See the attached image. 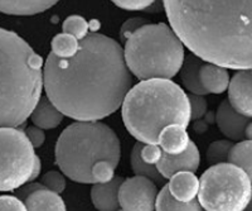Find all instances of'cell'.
<instances>
[{
    "instance_id": "obj_1",
    "label": "cell",
    "mask_w": 252,
    "mask_h": 211,
    "mask_svg": "<svg viewBox=\"0 0 252 211\" xmlns=\"http://www.w3.org/2000/svg\"><path fill=\"white\" fill-rule=\"evenodd\" d=\"M132 77L124 58V48L98 33L80 41L73 57L49 53L43 67L47 98L63 115L94 122L115 113L131 89Z\"/></svg>"
},
{
    "instance_id": "obj_2",
    "label": "cell",
    "mask_w": 252,
    "mask_h": 211,
    "mask_svg": "<svg viewBox=\"0 0 252 211\" xmlns=\"http://www.w3.org/2000/svg\"><path fill=\"white\" fill-rule=\"evenodd\" d=\"M170 27L193 55L252 69V0H163Z\"/></svg>"
},
{
    "instance_id": "obj_3",
    "label": "cell",
    "mask_w": 252,
    "mask_h": 211,
    "mask_svg": "<svg viewBox=\"0 0 252 211\" xmlns=\"http://www.w3.org/2000/svg\"><path fill=\"white\" fill-rule=\"evenodd\" d=\"M42 90L43 58L17 33L0 28V128L24 124Z\"/></svg>"
},
{
    "instance_id": "obj_4",
    "label": "cell",
    "mask_w": 252,
    "mask_h": 211,
    "mask_svg": "<svg viewBox=\"0 0 252 211\" xmlns=\"http://www.w3.org/2000/svg\"><path fill=\"white\" fill-rule=\"evenodd\" d=\"M121 114L126 129L138 142L158 144L159 133L166 125L188 127L190 104L184 90L170 78H150L127 91Z\"/></svg>"
},
{
    "instance_id": "obj_5",
    "label": "cell",
    "mask_w": 252,
    "mask_h": 211,
    "mask_svg": "<svg viewBox=\"0 0 252 211\" xmlns=\"http://www.w3.org/2000/svg\"><path fill=\"white\" fill-rule=\"evenodd\" d=\"M56 163L69 179L78 183H94L91 168L101 159L118 167L121 157L120 141L109 125L80 122L61 133L55 149Z\"/></svg>"
},
{
    "instance_id": "obj_6",
    "label": "cell",
    "mask_w": 252,
    "mask_h": 211,
    "mask_svg": "<svg viewBox=\"0 0 252 211\" xmlns=\"http://www.w3.org/2000/svg\"><path fill=\"white\" fill-rule=\"evenodd\" d=\"M124 58L139 80L172 78L184 61V44L165 23L144 24L127 35Z\"/></svg>"
},
{
    "instance_id": "obj_7",
    "label": "cell",
    "mask_w": 252,
    "mask_h": 211,
    "mask_svg": "<svg viewBox=\"0 0 252 211\" xmlns=\"http://www.w3.org/2000/svg\"><path fill=\"white\" fill-rule=\"evenodd\" d=\"M252 195V181L233 163L212 165L199 179L198 201L207 211L246 210Z\"/></svg>"
},
{
    "instance_id": "obj_8",
    "label": "cell",
    "mask_w": 252,
    "mask_h": 211,
    "mask_svg": "<svg viewBox=\"0 0 252 211\" xmlns=\"http://www.w3.org/2000/svg\"><path fill=\"white\" fill-rule=\"evenodd\" d=\"M35 157L26 132L0 128V191H14L29 182Z\"/></svg>"
},
{
    "instance_id": "obj_9",
    "label": "cell",
    "mask_w": 252,
    "mask_h": 211,
    "mask_svg": "<svg viewBox=\"0 0 252 211\" xmlns=\"http://www.w3.org/2000/svg\"><path fill=\"white\" fill-rule=\"evenodd\" d=\"M158 195L157 185L144 176L124 179L119 188V203L123 210L152 211L155 210Z\"/></svg>"
},
{
    "instance_id": "obj_10",
    "label": "cell",
    "mask_w": 252,
    "mask_h": 211,
    "mask_svg": "<svg viewBox=\"0 0 252 211\" xmlns=\"http://www.w3.org/2000/svg\"><path fill=\"white\" fill-rule=\"evenodd\" d=\"M199 163H201L199 150L194 143L189 142L188 147L183 153L169 154L163 152L160 159L155 166L164 178H170L173 175L181 171L195 172L199 167Z\"/></svg>"
},
{
    "instance_id": "obj_11",
    "label": "cell",
    "mask_w": 252,
    "mask_h": 211,
    "mask_svg": "<svg viewBox=\"0 0 252 211\" xmlns=\"http://www.w3.org/2000/svg\"><path fill=\"white\" fill-rule=\"evenodd\" d=\"M228 102L245 116L252 118V71L240 70L228 85Z\"/></svg>"
},
{
    "instance_id": "obj_12",
    "label": "cell",
    "mask_w": 252,
    "mask_h": 211,
    "mask_svg": "<svg viewBox=\"0 0 252 211\" xmlns=\"http://www.w3.org/2000/svg\"><path fill=\"white\" fill-rule=\"evenodd\" d=\"M216 123L224 137L231 141H242L245 138V130L250 123L249 116L240 114L229 104L228 100L220 103L216 114Z\"/></svg>"
},
{
    "instance_id": "obj_13",
    "label": "cell",
    "mask_w": 252,
    "mask_h": 211,
    "mask_svg": "<svg viewBox=\"0 0 252 211\" xmlns=\"http://www.w3.org/2000/svg\"><path fill=\"white\" fill-rule=\"evenodd\" d=\"M124 179L123 177H114L106 183H94L91 188V200L94 206L101 211L119 210V188Z\"/></svg>"
},
{
    "instance_id": "obj_14",
    "label": "cell",
    "mask_w": 252,
    "mask_h": 211,
    "mask_svg": "<svg viewBox=\"0 0 252 211\" xmlns=\"http://www.w3.org/2000/svg\"><path fill=\"white\" fill-rule=\"evenodd\" d=\"M170 194L179 201L188 203L198 196L199 179L190 171H181L173 175L168 183Z\"/></svg>"
},
{
    "instance_id": "obj_15",
    "label": "cell",
    "mask_w": 252,
    "mask_h": 211,
    "mask_svg": "<svg viewBox=\"0 0 252 211\" xmlns=\"http://www.w3.org/2000/svg\"><path fill=\"white\" fill-rule=\"evenodd\" d=\"M60 0H0V13L8 15H35L56 5Z\"/></svg>"
},
{
    "instance_id": "obj_16",
    "label": "cell",
    "mask_w": 252,
    "mask_h": 211,
    "mask_svg": "<svg viewBox=\"0 0 252 211\" xmlns=\"http://www.w3.org/2000/svg\"><path fill=\"white\" fill-rule=\"evenodd\" d=\"M190 139L186 127L179 124L166 125L161 129L158 138V144L160 145L163 152L169 154L183 153L188 147Z\"/></svg>"
},
{
    "instance_id": "obj_17",
    "label": "cell",
    "mask_w": 252,
    "mask_h": 211,
    "mask_svg": "<svg viewBox=\"0 0 252 211\" xmlns=\"http://www.w3.org/2000/svg\"><path fill=\"white\" fill-rule=\"evenodd\" d=\"M199 78L208 94H222L228 89L229 75L226 67L207 62L201 66Z\"/></svg>"
},
{
    "instance_id": "obj_18",
    "label": "cell",
    "mask_w": 252,
    "mask_h": 211,
    "mask_svg": "<svg viewBox=\"0 0 252 211\" xmlns=\"http://www.w3.org/2000/svg\"><path fill=\"white\" fill-rule=\"evenodd\" d=\"M63 113L47 98H40L31 114L33 124L42 129H55L62 123Z\"/></svg>"
},
{
    "instance_id": "obj_19",
    "label": "cell",
    "mask_w": 252,
    "mask_h": 211,
    "mask_svg": "<svg viewBox=\"0 0 252 211\" xmlns=\"http://www.w3.org/2000/svg\"><path fill=\"white\" fill-rule=\"evenodd\" d=\"M27 210L40 211H64L66 204L60 196V194L51 191L48 188H39V190L32 192L26 200H24Z\"/></svg>"
},
{
    "instance_id": "obj_20",
    "label": "cell",
    "mask_w": 252,
    "mask_h": 211,
    "mask_svg": "<svg viewBox=\"0 0 252 211\" xmlns=\"http://www.w3.org/2000/svg\"><path fill=\"white\" fill-rule=\"evenodd\" d=\"M202 65H203V60H201L195 55H189L188 57L184 58L183 65L179 71H181V78L184 87L192 94L204 96L208 93L199 78V70H201Z\"/></svg>"
},
{
    "instance_id": "obj_21",
    "label": "cell",
    "mask_w": 252,
    "mask_h": 211,
    "mask_svg": "<svg viewBox=\"0 0 252 211\" xmlns=\"http://www.w3.org/2000/svg\"><path fill=\"white\" fill-rule=\"evenodd\" d=\"M143 144L144 143L138 142L135 143V145L132 147L131 156H130V163H131L132 172L136 176H144L146 178L152 179L155 185H161L164 182V177L158 171L157 166L149 165V163H146L141 158V148H143Z\"/></svg>"
},
{
    "instance_id": "obj_22",
    "label": "cell",
    "mask_w": 252,
    "mask_h": 211,
    "mask_svg": "<svg viewBox=\"0 0 252 211\" xmlns=\"http://www.w3.org/2000/svg\"><path fill=\"white\" fill-rule=\"evenodd\" d=\"M155 210L166 211V210H184V211H199L202 210V206L198 200H192L188 203H183L175 199L170 194L168 185L164 186L161 191L157 195L155 199Z\"/></svg>"
},
{
    "instance_id": "obj_23",
    "label": "cell",
    "mask_w": 252,
    "mask_h": 211,
    "mask_svg": "<svg viewBox=\"0 0 252 211\" xmlns=\"http://www.w3.org/2000/svg\"><path fill=\"white\" fill-rule=\"evenodd\" d=\"M228 162L242 168L252 181V141H240L233 144L229 150Z\"/></svg>"
},
{
    "instance_id": "obj_24",
    "label": "cell",
    "mask_w": 252,
    "mask_h": 211,
    "mask_svg": "<svg viewBox=\"0 0 252 211\" xmlns=\"http://www.w3.org/2000/svg\"><path fill=\"white\" fill-rule=\"evenodd\" d=\"M80 49V39L68 33H61L52 39V53L60 58H71Z\"/></svg>"
},
{
    "instance_id": "obj_25",
    "label": "cell",
    "mask_w": 252,
    "mask_h": 211,
    "mask_svg": "<svg viewBox=\"0 0 252 211\" xmlns=\"http://www.w3.org/2000/svg\"><path fill=\"white\" fill-rule=\"evenodd\" d=\"M62 29L64 33L75 35L77 39H83L89 35L90 23L81 15H69L64 19L62 24Z\"/></svg>"
},
{
    "instance_id": "obj_26",
    "label": "cell",
    "mask_w": 252,
    "mask_h": 211,
    "mask_svg": "<svg viewBox=\"0 0 252 211\" xmlns=\"http://www.w3.org/2000/svg\"><path fill=\"white\" fill-rule=\"evenodd\" d=\"M232 142L229 141H217L213 142L207 150V161L211 165H217L228 161L229 150L232 148Z\"/></svg>"
},
{
    "instance_id": "obj_27",
    "label": "cell",
    "mask_w": 252,
    "mask_h": 211,
    "mask_svg": "<svg viewBox=\"0 0 252 211\" xmlns=\"http://www.w3.org/2000/svg\"><path fill=\"white\" fill-rule=\"evenodd\" d=\"M91 175L94 183H106L115 177V167L106 159H101L92 166Z\"/></svg>"
},
{
    "instance_id": "obj_28",
    "label": "cell",
    "mask_w": 252,
    "mask_h": 211,
    "mask_svg": "<svg viewBox=\"0 0 252 211\" xmlns=\"http://www.w3.org/2000/svg\"><path fill=\"white\" fill-rule=\"evenodd\" d=\"M42 183L44 187L51 191H55L57 194H62L66 188V178L62 174L57 171H49L42 177Z\"/></svg>"
},
{
    "instance_id": "obj_29",
    "label": "cell",
    "mask_w": 252,
    "mask_h": 211,
    "mask_svg": "<svg viewBox=\"0 0 252 211\" xmlns=\"http://www.w3.org/2000/svg\"><path fill=\"white\" fill-rule=\"evenodd\" d=\"M188 99L189 104H190V120H199L203 118L208 109V104L203 95L190 94L188 95Z\"/></svg>"
},
{
    "instance_id": "obj_30",
    "label": "cell",
    "mask_w": 252,
    "mask_h": 211,
    "mask_svg": "<svg viewBox=\"0 0 252 211\" xmlns=\"http://www.w3.org/2000/svg\"><path fill=\"white\" fill-rule=\"evenodd\" d=\"M157 0H112L115 5L119 8L130 10V12H138V10H146L152 6Z\"/></svg>"
},
{
    "instance_id": "obj_31",
    "label": "cell",
    "mask_w": 252,
    "mask_h": 211,
    "mask_svg": "<svg viewBox=\"0 0 252 211\" xmlns=\"http://www.w3.org/2000/svg\"><path fill=\"white\" fill-rule=\"evenodd\" d=\"M163 154V149L158 144H143L141 148V158L149 165H157Z\"/></svg>"
},
{
    "instance_id": "obj_32",
    "label": "cell",
    "mask_w": 252,
    "mask_h": 211,
    "mask_svg": "<svg viewBox=\"0 0 252 211\" xmlns=\"http://www.w3.org/2000/svg\"><path fill=\"white\" fill-rule=\"evenodd\" d=\"M24 211L27 210L26 204L15 196H0V211Z\"/></svg>"
},
{
    "instance_id": "obj_33",
    "label": "cell",
    "mask_w": 252,
    "mask_h": 211,
    "mask_svg": "<svg viewBox=\"0 0 252 211\" xmlns=\"http://www.w3.org/2000/svg\"><path fill=\"white\" fill-rule=\"evenodd\" d=\"M26 134L28 137L29 142L34 148H39L43 145L44 141H46V136L43 133V129L39 127H28L26 130Z\"/></svg>"
},
{
    "instance_id": "obj_34",
    "label": "cell",
    "mask_w": 252,
    "mask_h": 211,
    "mask_svg": "<svg viewBox=\"0 0 252 211\" xmlns=\"http://www.w3.org/2000/svg\"><path fill=\"white\" fill-rule=\"evenodd\" d=\"M145 22L143 19H131V21H127L123 27V31H121V37L125 38L129 35H131L134 31H136L138 28H140L141 26H144Z\"/></svg>"
},
{
    "instance_id": "obj_35",
    "label": "cell",
    "mask_w": 252,
    "mask_h": 211,
    "mask_svg": "<svg viewBox=\"0 0 252 211\" xmlns=\"http://www.w3.org/2000/svg\"><path fill=\"white\" fill-rule=\"evenodd\" d=\"M39 188H46V187H44V185L42 182L40 183H29V185L24 186V187L17 188L18 190L17 196L19 197L20 200H26L27 197L32 194V192H34V191L39 190Z\"/></svg>"
},
{
    "instance_id": "obj_36",
    "label": "cell",
    "mask_w": 252,
    "mask_h": 211,
    "mask_svg": "<svg viewBox=\"0 0 252 211\" xmlns=\"http://www.w3.org/2000/svg\"><path fill=\"white\" fill-rule=\"evenodd\" d=\"M40 170H42V163H40V159L39 157H35V161H34V167H33V171H32V175H31V178L29 181H34L40 174Z\"/></svg>"
},
{
    "instance_id": "obj_37",
    "label": "cell",
    "mask_w": 252,
    "mask_h": 211,
    "mask_svg": "<svg viewBox=\"0 0 252 211\" xmlns=\"http://www.w3.org/2000/svg\"><path fill=\"white\" fill-rule=\"evenodd\" d=\"M245 138L252 141V122H250L249 124H247L246 130H245Z\"/></svg>"
},
{
    "instance_id": "obj_38",
    "label": "cell",
    "mask_w": 252,
    "mask_h": 211,
    "mask_svg": "<svg viewBox=\"0 0 252 211\" xmlns=\"http://www.w3.org/2000/svg\"><path fill=\"white\" fill-rule=\"evenodd\" d=\"M247 210H252V195H251V200H250L249 205H247Z\"/></svg>"
},
{
    "instance_id": "obj_39",
    "label": "cell",
    "mask_w": 252,
    "mask_h": 211,
    "mask_svg": "<svg viewBox=\"0 0 252 211\" xmlns=\"http://www.w3.org/2000/svg\"><path fill=\"white\" fill-rule=\"evenodd\" d=\"M251 71H252V70H251Z\"/></svg>"
}]
</instances>
